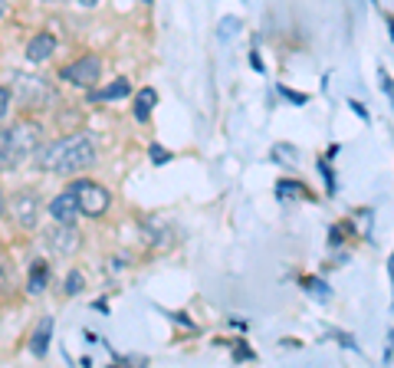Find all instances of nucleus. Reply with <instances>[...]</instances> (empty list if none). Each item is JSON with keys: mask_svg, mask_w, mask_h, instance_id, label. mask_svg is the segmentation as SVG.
Instances as JSON below:
<instances>
[{"mask_svg": "<svg viewBox=\"0 0 394 368\" xmlns=\"http://www.w3.org/2000/svg\"><path fill=\"white\" fill-rule=\"evenodd\" d=\"M95 142L89 135H66L60 142H53V145L40 148L36 154V168H43V172H53V174H79L92 168L95 164Z\"/></svg>", "mask_w": 394, "mask_h": 368, "instance_id": "nucleus-1", "label": "nucleus"}, {"mask_svg": "<svg viewBox=\"0 0 394 368\" xmlns=\"http://www.w3.org/2000/svg\"><path fill=\"white\" fill-rule=\"evenodd\" d=\"M69 191L76 197L79 214H86V217H102L112 207V194L102 188V184H95V181H73Z\"/></svg>", "mask_w": 394, "mask_h": 368, "instance_id": "nucleus-2", "label": "nucleus"}, {"mask_svg": "<svg viewBox=\"0 0 394 368\" xmlns=\"http://www.w3.org/2000/svg\"><path fill=\"white\" fill-rule=\"evenodd\" d=\"M23 105H46L56 99V93H53V86L46 83V79L40 76H26V73H14V93Z\"/></svg>", "mask_w": 394, "mask_h": 368, "instance_id": "nucleus-3", "label": "nucleus"}, {"mask_svg": "<svg viewBox=\"0 0 394 368\" xmlns=\"http://www.w3.org/2000/svg\"><path fill=\"white\" fill-rule=\"evenodd\" d=\"M102 73V60L99 56H82V60L69 63V66L60 69V79L69 83V86H82V89H92L95 79Z\"/></svg>", "mask_w": 394, "mask_h": 368, "instance_id": "nucleus-4", "label": "nucleus"}, {"mask_svg": "<svg viewBox=\"0 0 394 368\" xmlns=\"http://www.w3.org/2000/svg\"><path fill=\"white\" fill-rule=\"evenodd\" d=\"M43 237H46V247H50L53 253H60V257H73V253L82 247V233H79L76 224L56 221V227H50Z\"/></svg>", "mask_w": 394, "mask_h": 368, "instance_id": "nucleus-5", "label": "nucleus"}, {"mask_svg": "<svg viewBox=\"0 0 394 368\" xmlns=\"http://www.w3.org/2000/svg\"><path fill=\"white\" fill-rule=\"evenodd\" d=\"M10 214H14V221H17L23 231H36V224H40V194H33V191H17L14 201H10Z\"/></svg>", "mask_w": 394, "mask_h": 368, "instance_id": "nucleus-6", "label": "nucleus"}, {"mask_svg": "<svg viewBox=\"0 0 394 368\" xmlns=\"http://www.w3.org/2000/svg\"><path fill=\"white\" fill-rule=\"evenodd\" d=\"M142 240L145 243H151V247L158 250H168L174 247V240H178V233H174V224L164 221V217H142Z\"/></svg>", "mask_w": 394, "mask_h": 368, "instance_id": "nucleus-7", "label": "nucleus"}, {"mask_svg": "<svg viewBox=\"0 0 394 368\" xmlns=\"http://www.w3.org/2000/svg\"><path fill=\"white\" fill-rule=\"evenodd\" d=\"M7 132H10V145H14L17 164L23 162L26 154H33L40 148V125H33V122H20V125H14Z\"/></svg>", "mask_w": 394, "mask_h": 368, "instance_id": "nucleus-8", "label": "nucleus"}, {"mask_svg": "<svg viewBox=\"0 0 394 368\" xmlns=\"http://www.w3.org/2000/svg\"><path fill=\"white\" fill-rule=\"evenodd\" d=\"M53 214V221H63V224H76L79 217V207H76V197H73V191H63V194H56L50 201V207H46Z\"/></svg>", "mask_w": 394, "mask_h": 368, "instance_id": "nucleus-9", "label": "nucleus"}, {"mask_svg": "<svg viewBox=\"0 0 394 368\" xmlns=\"http://www.w3.org/2000/svg\"><path fill=\"white\" fill-rule=\"evenodd\" d=\"M56 53V36L53 33H36L30 43H26V60L30 63H46Z\"/></svg>", "mask_w": 394, "mask_h": 368, "instance_id": "nucleus-10", "label": "nucleus"}, {"mask_svg": "<svg viewBox=\"0 0 394 368\" xmlns=\"http://www.w3.org/2000/svg\"><path fill=\"white\" fill-rule=\"evenodd\" d=\"M50 339H53V319L43 316L40 325L33 329V339H30V352H33L36 359H46V352H50Z\"/></svg>", "mask_w": 394, "mask_h": 368, "instance_id": "nucleus-11", "label": "nucleus"}, {"mask_svg": "<svg viewBox=\"0 0 394 368\" xmlns=\"http://www.w3.org/2000/svg\"><path fill=\"white\" fill-rule=\"evenodd\" d=\"M132 93V83L125 76L115 79L112 86H105L102 93H89V102H115V99H125Z\"/></svg>", "mask_w": 394, "mask_h": 368, "instance_id": "nucleus-12", "label": "nucleus"}, {"mask_svg": "<svg viewBox=\"0 0 394 368\" xmlns=\"http://www.w3.org/2000/svg\"><path fill=\"white\" fill-rule=\"evenodd\" d=\"M270 154H273V162L283 164V168H299V162H302V158H299V148L289 145V142H276Z\"/></svg>", "mask_w": 394, "mask_h": 368, "instance_id": "nucleus-13", "label": "nucleus"}, {"mask_svg": "<svg viewBox=\"0 0 394 368\" xmlns=\"http://www.w3.org/2000/svg\"><path fill=\"white\" fill-rule=\"evenodd\" d=\"M46 280H50V266H46V260H36V263L30 266V283H26V293H30V296H40V293L46 290Z\"/></svg>", "mask_w": 394, "mask_h": 368, "instance_id": "nucleus-14", "label": "nucleus"}, {"mask_svg": "<svg viewBox=\"0 0 394 368\" xmlns=\"http://www.w3.org/2000/svg\"><path fill=\"white\" fill-rule=\"evenodd\" d=\"M154 102H158V93H154L151 86H145L142 93L135 95V119H138V122H148V119H151Z\"/></svg>", "mask_w": 394, "mask_h": 368, "instance_id": "nucleus-15", "label": "nucleus"}, {"mask_svg": "<svg viewBox=\"0 0 394 368\" xmlns=\"http://www.w3.org/2000/svg\"><path fill=\"white\" fill-rule=\"evenodd\" d=\"M20 286V276H17V266L10 257H0V293H14Z\"/></svg>", "mask_w": 394, "mask_h": 368, "instance_id": "nucleus-16", "label": "nucleus"}, {"mask_svg": "<svg viewBox=\"0 0 394 368\" xmlns=\"http://www.w3.org/2000/svg\"><path fill=\"white\" fill-rule=\"evenodd\" d=\"M17 168V158H14V145H10V132L0 129V172H10Z\"/></svg>", "mask_w": 394, "mask_h": 368, "instance_id": "nucleus-17", "label": "nucleus"}, {"mask_svg": "<svg viewBox=\"0 0 394 368\" xmlns=\"http://www.w3.org/2000/svg\"><path fill=\"white\" fill-rule=\"evenodd\" d=\"M299 286L309 293V296H316V300H329V296H332V290H329V286L319 280V276H302Z\"/></svg>", "mask_w": 394, "mask_h": 368, "instance_id": "nucleus-18", "label": "nucleus"}, {"mask_svg": "<svg viewBox=\"0 0 394 368\" xmlns=\"http://www.w3.org/2000/svg\"><path fill=\"white\" fill-rule=\"evenodd\" d=\"M276 197L279 201H286V197H309V191L302 181H279L276 184Z\"/></svg>", "mask_w": 394, "mask_h": 368, "instance_id": "nucleus-19", "label": "nucleus"}, {"mask_svg": "<svg viewBox=\"0 0 394 368\" xmlns=\"http://www.w3.org/2000/svg\"><path fill=\"white\" fill-rule=\"evenodd\" d=\"M82 286H86V276L79 273V270H69L66 280H63V293H66V296H79Z\"/></svg>", "mask_w": 394, "mask_h": 368, "instance_id": "nucleus-20", "label": "nucleus"}, {"mask_svg": "<svg viewBox=\"0 0 394 368\" xmlns=\"http://www.w3.org/2000/svg\"><path fill=\"white\" fill-rule=\"evenodd\" d=\"M237 33H240V20H237V17H223L220 26H217V36H220V40H230V36H237Z\"/></svg>", "mask_w": 394, "mask_h": 368, "instance_id": "nucleus-21", "label": "nucleus"}, {"mask_svg": "<svg viewBox=\"0 0 394 368\" xmlns=\"http://www.w3.org/2000/svg\"><path fill=\"white\" fill-rule=\"evenodd\" d=\"M148 154H151L154 164H168V162H171V152H168L164 145H158V142H154V145H148Z\"/></svg>", "mask_w": 394, "mask_h": 368, "instance_id": "nucleus-22", "label": "nucleus"}, {"mask_svg": "<svg viewBox=\"0 0 394 368\" xmlns=\"http://www.w3.org/2000/svg\"><path fill=\"white\" fill-rule=\"evenodd\" d=\"M276 93L283 95V99H289L292 105H306V102H309V95H306V93H296V89H289V86H279Z\"/></svg>", "mask_w": 394, "mask_h": 368, "instance_id": "nucleus-23", "label": "nucleus"}, {"mask_svg": "<svg viewBox=\"0 0 394 368\" xmlns=\"http://www.w3.org/2000/svg\"><path fill=\"white\" fill-rule=\"evenodd\" d=\"M319 172H322V178H326V191H329V197H332L335 194V174H332V168H329L326 158L319 162Z\"/></svg>", "mask_w": 394, "mask_h": 368, "instance_id": "nucleus-24", "label": "nucleus"}, {"mask_svg": "<svg viewBox=\"0 0 394 368\" xmlns=\"http://www.w3.org/2000/svg\"><path fill=\"white\" fill-rule=\"evenodd\" d=\"M247 359H257V355H253V349L240 339V342L233 345V362H247Z\"/></svg>", "mask_w": 394, "mask_h": 368, "instance_id": "nucleus-25", "label": "nucleus"}, {"mask_svg": "<svg viewBox=\"0 0 394 368\" xmlns=\"http://www.w3.org/2000/svg\"><path fill=\"white\" fill-rule=\"evenodd\" d=\"M10 99H14V95H10V89H7V86H0V119H7Z\"/></svg>", "mask_w": 394, "mask_h": 368, "instance_id": "nucleus-26", "label": "nucleus"}, {"mask_svg": "<svg viewBox=\"0 0 394 368\" xmlns=\"http://www.w3.org/2000/svg\"><path fill=\"white\" fill-rule=\"evenodd\" d=\"M378 86H381V93H385L388 99H391L394 89H391V76H388V69H381V73H378Z\"/></svg>", "mask_w": 394, "mask_h": 368, "instance_id": "nucleus-27", "label": "nucleus"}, {"mask_svg": "<svg viewBox=\"0 0 394 368\" xmlns=\"http://www.w3.org/2000/svg\"><path fill=\"white\" fill-rule=\"evenodd\" d=\"M342 233H345V227H342V224H335L332 231H329V243H332V247H335V243H342Z\"/></svg>", "mask_w": 394, "mask_h": 368, "instance_id": "nucleus-28", "label": "nucleus"}, {"mask_svg": "<svg viewBox=\"0 0 394 368\" xmlns=\"http://www.w3.org/2000/svg\"><path fill=\"white\" fill-rule=\"evenodd\" d=\"M348 105H351V112H355V115H358V119H368V109H365V105H361L358 99H351Z\"/></svg>", "mask_w": 394, "mask_h": 368, "instance_id": "nucleus-29", "label": "nucleus"}, {"mask_svg": "<svg viewBox=\"0 0 394 368\" xmlns=\"http://www.w3.org/2000/svg\"><path fill=\"white\" fill-rule=\"evenodd\" d=\"M168 319H174V322H181V325H188V329H191V325H194L188 316H184V312H168Z\"/></svg>", "mask_w": 394, "mask_h": 368, "instance_id": "nucleus-30", "label": "nucleus"}, {"mask_svg": "<svg viewBox=\"0 0 394 368\" xmlns=\"http://www.w3.org/2000/svg\"><path fill=\"white\" fill-rule=\"evenodd\" d=\"M79 7H95V4H99V0H76Z\"/></svg>", "mask_w": 394, "mask_h": 368, "instance_id": "nucleus-31", "label": "nucleus"}, {"mask_svg": "<svg viewBox=\"0 0 394 368\" xmlns=\"http://www.w3.org/2000/svg\"><path fill=\"white\" fill-rule=\"evenodd\" d=\"M4 14H7V0H0V17H4Z\"/></svg>", "mask_w": 394, "mask_h": 368, "instance_id": "nucleus-32", "label": "nucleus"}, {"mask_svg": "<svg viewBox=\"0 0 394 368\" xmlns=\"http://www.w3.org/2000/svg\"><path fill=\"white\" fill-rule=\"evenodd\" d=\"M4 207H7V204H4V194H0V214H4Z\"/></svg>", "mask_w": 394, "mask_h": 368, "instance_id": "nucleus-33", "label": "nucleus"}, {"mask_svg": "<svg viewBox=\"0 0 394 368\" xmlns=\"http://www.w3.org/2000/svg\"><path fill=\"white\" fill-rule=\"evenodd\" d=\"M142 4H148V0H142Z\"/></svg>", "mask_w": 394, "mask_h": 368, "instance_id": "nucleus-34", "label": "nucleus"}]
</instances>
